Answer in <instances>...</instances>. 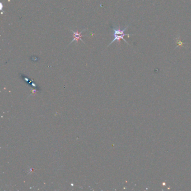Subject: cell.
<instances>
[{
	"instance_id": "cell-1",
	"label": "cell",
	"mask_w": 191,
	"mask_h": 191,
	"mask_svg": "<svg viewBox=\"0 0 191 191\" xmlns=\"http://www.w3.org/2000/svg\"><path fill=\"white\" fill-rule=\"evenodd\" d=\"M130 26V25H128L127 27H126L124 29H121L120 28H112V29L114 32V39L111 42V43L108 46L111 45L113 42H114L115 41H117L118 43L120 42L121 40H124V42H126L127 44H128V45L129 43L124 39V37L125 36H128V37L129 38L131 35H134V34H125L124 32L125 31L127 30V29Z\"/></svg>"
},
{
	"instance_id": "cell-2",
	"label": "cell",
	"mask_w": 191,
	"mask_h": 191,
	"mask_svg": "<svg viewBox=\"0 0 191 191\" xmlns=\"http://www.w3.org/2000/svg\"><path fill=\"white\" fill-rule=\"evenodd\" d=\"M85 30H86V29H84V30H83L82 31H81V32H79L78 30H77L76 32H74V31H73V30H71V32H72V33H73V35H74V39L71 42V43H70V45L71 43H72V42H74V41H76V42L78 43L79 40H81V41H82V42H84V41L81 39V38L85 36V35H82V33L83 32L85 31Z\"/></svg>"
}]
</instances>
